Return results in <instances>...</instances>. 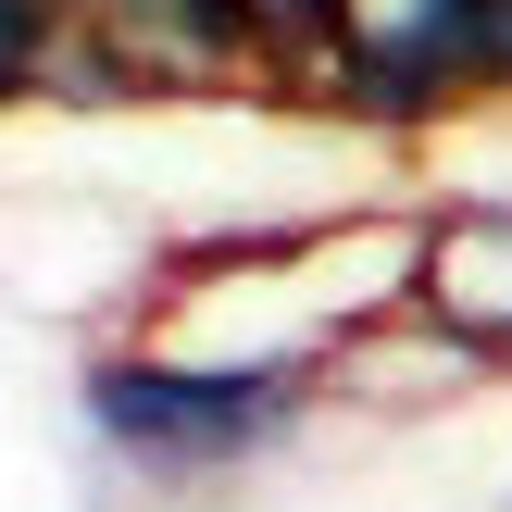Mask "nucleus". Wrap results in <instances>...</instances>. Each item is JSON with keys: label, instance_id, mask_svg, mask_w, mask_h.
Masks as SVG:
<instances>
[{"label": "nucleus", "instance_id": "2", "mask_svg": "<svg viewBox=\"0 0 512 512\" xmlns=\"http://www.w3.org/2000/svg\"><path fill=\"white\" fill-rule=\"evenodd\" d=\"M313 75L363 125L413 138L450 100L512 88V0H338V38L313 50Z\"/></svg>", "mask_w": 512, "mask_h": 512}, {"label": "nucleus", "instance_id": "6", "mask_svg": "<svg viewBox=\"0 0 512 512\" xmlns=\"http://www.w3.org/2000/svg\"><path fill=\"white\" fill-rule=\"evenodd\" d=\"M488 512H512V475H500V500H488Z\"/></svg>", "mask_w": 512, "mask_h": 512}, {"label": "nucleus", "instance_id": "3", "mask_svg": "<svg viewBox=\"0 0 512 512\" xmlns=\"http://www.w3.org/2000/svg\"><path fill=\"white\" fill-rule=\"evenodd\" d=\"M75 50H125L150 88H225L275 63L263 0H75Z\"/></svg>", "mask_w": 512, "mask_h": 512}, {"label": "nucleus", "instance_id": "4", "mask_svg": "<svg viewBox=\"0 0 512 512\" xmlns=\"http://www.w3.org/2000/svg\"><path fill=\"white\" fill-rule=\"evenodd\" d=\"M413 313L450 325L463 350H488V363L512 375V200H450V213H425Z\"/></svg>", "mask_w": 512, "mask_h": 512}, {"label": "nucleus", "instance_id": "1", "mask_svg": "<svg viewBox=\"0 0 512 512\" xmlns=\"http://www.w3.org/2000/svg\"><path fill=\"white\" fill-rule=\"evenodd\" d=\"M325 375H275V363H188L163 338H113L75 363V425L88 450L150 500H188V488H238V475L288 463L300 425L325 413Z\"/></svg>", "mask_w": 512, "mask_h": 512}, {"label": "nucleus", "instance_id": "5", "mask_svg": "<svg viewBox=\"0 0 512 512\" xmlns=\"http://www.w3.org/2000/svg\"><path fill=\"white\" fill-rule=\"evenodd\" d=\"M75 63V0H0V100L50 88Z\"/></svg>", "mask_w": 512, "mask_h": 512}]
</instances>
